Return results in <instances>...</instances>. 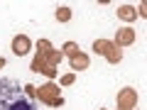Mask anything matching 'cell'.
Returning a JSON list of instances; mask_svg holds the SVG:
<instances>
[{
  "instance_id": "obj_1",
  "label": "cell",
  "mask_w": 147,
  "mask_h": 110,
  "mask_svg": "<svg viewBox=\"0 0 147 110\" xmlns=\"http://www.w3.org/2000/svg\"><path fill=\"white\" fill-rule=\"evenodd\" d=\"M0 110H39V108L32 98L25 95L17 81L0 76Z\"/></svg>"
},
{
  "instance_id": "obj_2",
  "label": "cell",
  "mask_w": 147,
  "mask_h": 110,
  "mask_svg": "<svg viewBox=\"0 0 147 110\" xmlns=\"http://www.w3.org/2000/svg\"><path fill=\"white\" fill-rule=\"evenodd\" d=\"M37 98H39V103L49 105V108H61L64 105V98H61V93H59V86L52 83V81L37 88Z\"/></svg>"
},
{
  "instance_id": "obj_3",
  "label": "cell",
  "mask_w": 147,
  "mask_h": 110,
  "mask_svg": "<svg viewBox=\"0 0 147 110\" xmlns=\"http://www.w3.org/2000/svg\"><path fill=\"white\" fill-rule=\"evenodd\" d=\"M137 108V91L135 88H123L118 91V110H132Z\"/></svg>"
},
{
  "instance_id": "obj_4",
  "label": "cell",
  "mask_w": 147,
  "mask_h": 110,
  "mask_svg": "<svg viewBox=\"0 0 147 110\" xmlns=\"http://www.w3.org/2000/svg\"><path fill=\"white\" fill-rule=\"evenodd\" d=\"M30 68H32V71H34V73H44L47 78H54V76H57V73H59V68H57V66H49V61H47V59L42 56V54H37V56L32 59Z\"/></svg>"
},
{
  "instance_id": "obj_5",
  "label": "cell",
  "mask_w": 147,
  "mask_h": 110,
  "mask_svg": "<svg viewBox=\"0 0 147 110\" xmlns=\"http://www.w3.org/2000/svg\"><path fill=\"white\" fill-rule=\"evenodd\" d=\"M115 47H130V44H135V30L132 27H120V30L115 32Z\"/></svg>"
},
{
  "instance_id": "obj_6",
  "label": "cell",
  "mask_w": 147,
  "mask_h": 110,
  "mask_svg": "<svg viewBox=\"0 0 147 110\" xmlns=\"http://www.w3.org/2000/svg\"><path fill=\"white\" fill-rule=\"evenodd\" d=\"M30 49H32V42H30L27 34H17L15 39H12V54H15V56H25Z\"/></svg>"
},
{
  "instance_id": "obj_7",
  "label": "cell",
  "mask_w": 147,
  "mask_h": 110,
  "mask_svg": "<svg viewBox=\"0 0 147 110\" xmlns=\"http://www.w3.org/2000/svg\"><path fill=\"white\" fill-rule=\"evenodd\" d=\"M69 64H71V71H86V68L91 66V59L86 56L84 52H79V54H74V56L69 59Z\"/></svg>"
},
{
  "instance_id": "obj_8",
  "label": "cell",
  "mask_w": 147,
  "mask_h": 110,
  "mask_svg": "<svg viewBox=\"0 0 147 110\" xmlns=\"http://www.w3.org/2000/svg\"><path fill=\"white\" fill-rule=\"evenodd\" d=\"M118 17H120L123 22H135L137 20V10L132 5H120L118 7Z\"/></svg>"
},
{
  "instance_id": "obj_9",
  "label": "cell",
  "mask_w": 147,
  "mask_h": 110,
  "mask_svg": "<svg viewBox=\"0 0 147 110\" xmlns=\"http://www.w3.org/2000/svg\"><path fill=\"white\" fill-rule=\"evenodd\" d=\"M120 59H123V49L115 47V44H110V49L105 52V61L108 64H120Z\"/></svg>"
},
{
  "instance_id": "obj_10",
  "label": "cell",
  "mask_w": 147,
  "mask_h": 110,
  "mask_svg": "<svg viewBox=\"0 0 147 110\" xmlns=\"http://www.w3.org/2000/svg\"><path fill=\"white\" fill-rule=\"evenodd\" d=\"M110 44H113V42H108V39H96V42H93V52L100 54V56H105V52L110 49Z\"/></svg>"
},
{
  "instance_id": "obj_11",
  "label": "cell",
  "mask_w": 147,
  "mask_h": 110,
  "mask_svg": "<svg viewBox=\"0 0 147 110\" xmlns=\"http://www.w3.org/2000/svg\"><path fill=\"white\" fill-rule=\"evenodd\" d=\"M79 52H81V49H79V44H76V42H64V47H61V54H64V56H69V59H71L74 54H79Z\"/></svg>"
},
{
  "instance_id": "obj_12",
  "label": "cell",
  "mask_w": 147,
  "mask_h": 110,
  "mask_svg": "<svg viewBox=\"0 0 147 110\" xmlns=\"http://www.w3.org/2000/svg\"><path fill=\"white\" fill-rule=\"evenodd\" d=\"M57 20L59 22H69V20H71V10H69L66 5H59L57 7Z\"/></svg>"
},
{
  "instance_id": "obj_13",
  "label": "cell",
  "mask_w": 147,
  "mask_h": 110,
  "mask_svg": "<svg viewBox=\"0 0 147 110\" xmlns=\"http://www.w3.org/2000/svg\"><path fill=\"white\" fill-rule=\"evenodd\" d=\"M74 81H76V73H64L61 78H59V83H61V86H71Z\"/></svg>"
},
{
  "instance_id": "obj_14",
  "label": "cell",
  "mask_w": 147,
  "mask_h": 110,
  "mask_svg": "<svg viewBox=\"0 0 147 110\" xmlns=\"http://www.w3.org/2000/svg\"><path fill=\"white\" fill-rule=\"evenodd\" d=\"M22 91H25V95H27V98H32V100L37 98V88H34V86H32V83H27V86H22Z\"/></svg>"
},
{
  "instance_id": "obj_15",
  "label": "cell",
  "mask_w": 147,
  "mask_h": 110,
  "mask_svg": "<svg viewBox=\"0 0 147 110\" xmlns=\"http://www.w3.org/2000/svg\"><path fill=\"white\" fill-rule=\"evenodd\" d=\"M137 15H140V17H147V5H145V3L140 5V10H137Z\"/></svg>"
},
{
  "instance_id": "obj_16",
  "label": "cell",
  "mask_w": 147,
  "mask_h": 110,
  "mask_svg": "<svg viewBox=\"0 0 147 110\" xmlns=\"http://www.w3.org/2000/svg\"><path fill=\"white\" fill-rule=\"evenodd\" d=\"M5 64H7V61H5L3 56H0V68H5Z\"/></svg>"
},
{
  "instance_id": "obj_17",
  "label": "cell",
  "mask_w": 147,
  "mask_h": 110,
  "mask_svg": "<svg viewBox=\"0 0 147 110\" xmlns=\"http://www.w3.org/2000/svg\"><path fill=\"white\" fill-rule=\"evenodd\" d=\"M100 110H103V108H100Z\"/></svg>"
}]
</instances>
